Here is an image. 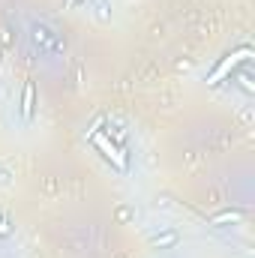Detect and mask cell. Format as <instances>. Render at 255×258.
Here are the masks:
<instances>
[{
  "mask_svg": "<svg viewBox=\"0 0 255 258\" xmlns=\"http://www.w3.org/2000/svg\"><path fill=\"white\" fill-rule=\"evenodd\" d=\"M249 57H252V48H237V51H231L228 57H222V60L216 63V69L207 75V84H219L225 75H231L237 66L243 63V60H249Z\"/></svg>",
  "mask_w": 255,
  "mask_h": 258,
  "instance_id": "obj_1",
  "label": "cell"
},
{
  "mask_svg": "<svg viewBox=\"0 0 255 258\" xmlns=\"http://www.w3.org/2000/svg\"><path fill=\"white\" fill-rule=\"evenodd\" d=\"M93 141H96V147H99V150H102V153H105V156H108V159L114 162V168L126 171V156L120 153V147H117V144H111V141H108L105 135H99V132L93 135Z\"/></svg>",
  "mask_w": 255,
  "mask_h": 258,
  "instance_id": "obj_2",
  "label": "cell"
},
{
  "mask_svg": "<svg viewBox=\"0 0 255 258\" xmlns=\"http://www.w3.org/2000/svg\"><path fill=\"white\" fill-rule=\"evenodd\" d=\"M240 219H243L240 210H225V213H216L210 222H213V225H222V222H240Z\"/></svg>",
  "mask_w": 255,
  "mask_h": 258,
  "instance_id": "obj_3",
  "label": "cell"
},
{
  "mask_svg": "<svg viewBox=\"0 0 255 258\" xmlns=\"http://www.w3.org/2000/svg\"><path fill=\"white\" fill-rule=\"evenodd\" d=\"M21 111L30 117L33 114V84H24V99H21Z\"/></svg>",
  "mask_w": 255,
  "mask_h": 258,
  "instance_id": "obj_4",
  "label": "cell"
},
{
  "mask_svg": "<svg viewBox=\"0 0 255 258\" xmlns=\"http://www.w3.org/2000/svg\"><path fill=\"white\" fill-rule=\"evenodd\" d=\"M0 234H9V225H6L3 219H0Z\"/></svg>",
  "mask_w": 255,
  "mask_h": 258,
  "instance_id": "obj_5",
  "label": "cell"
},
{
  "mask_svg": "<svg viewBox=\"0 0 255 258\" xmlns=\"http://www.w3.org/2000/svg\"><path fill=\"white\" fill-rule=\"evenodd\" d=\"M66 3H69V6H75V3H78V0H66Z\"/></svg>",
  "mask_w": 255,
  "mask_h": 258,
  "instance_id": "obj_6",
  "label": "cell"
}]
</instances>
